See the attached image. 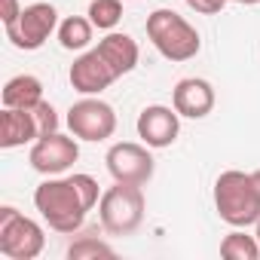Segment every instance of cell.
Instances as JSON below:
<instances>
[{
	"label": "cell",
	"instance_id": "6da1fadb",
	"mask_svg": "<svg viewBox=\"0 0 260 260\" xmlns=\"http://www.w3.org/2000/svg\"><path fill=\"white\" fill-rule=\"evenodd\" d=\"M34 205L40 211V217L55 230V233H77L86 220V211H92L89 199L83 196L80 184L71 178H46L37 190H34Z\"/></svg>",
	"mask_w": 260,
	"mask_h": 260
},
{
	"label": "cell",
	"instance_id": "7a4b0ae2",
	"mask_svg": "<svg viewBox=\"0 0 260 260\" xmlns=\"http://www.w3.org/2000/svg\"><path fill=\"white\" fill-rule=\"evenodd\" d=\"M214 208L230 226H254L260 220V196L254 190L251 175L239 169L220 172V178L214 181Z\"/></svg>",
	"mask_w": 260,
	"mask_h": 260
},
{
	"label": "cell",
	"instance_id": "3957f363",
	"mask_svg": "<svg viewBox=\"0 0 260 260\" xmlns=\"http://www.w3.org/2000/svg\"><path fill=\"white\" fill-rule=\"evenodd\" d=\"M147 37L156 46V52L169 61H190L202 49L199 31L175 10H153L147 16Z\"/></svg>",
	"mask_w": 260,
	"mask_h": 260
},
{
	"label": "cell",
	"instance_id": "277c9868",
	"mask_svg": "<svg viewBox=\"0 0 260 260\" xmlns=\"http://www.w3.org/2000/svg\"><path fill=\"white\" fill-rule=\"evenodd\" d=\"M144 193L138 184H119L113 181V187H107L101 193L98 202V217L104 233L110 236H132L141 223H144Z\"/></svg>",
	"mask_w": 260,
	"mask_h": 260
},
{
	"label": "cell",
	"instance_id": "5b68a950",
	"mask_svg": "<svg viewBox=\"0 0 260 260\" xmlns=\"http://www.w3.org/2000/svg\"><path fill=\"white\" fill-rule=\"evenodd\" d=\"M46 245L43 226L31 217H25L22 211H16L13 205L0 208V254L10 260H34L40 257Z\"/></svg>",
	"mask_w": 260,
	"mask_h": 260
},
{
	"label": "cell",
	"instance_id": "8992f818",
	"mask_svg": "<svg viewBox=\"0 0 260 260\" xmlns=\"http://www.w3.org/2000/svg\"><path fill=\"white\" fill-rule=\"evenodd\" d=\"M7 37L16 49H25V52H34L40 49L52 31H58V13L52 4H31L19 13V19L7 22Z\"/></svg>",
	"mask_w": 260,
	"mask_h": 260
},
{
	"label": "cell",
	"instance_id": "52a82bcc",
	"mask_svg": "<svg viewBox=\"0 0 260 260\" xmlns=\"http://www.w3.org/2000/svg\"><path fill=\"white\" fill-rule=\"evenodd\" d=\"M68 125H71L74 138H80V141H107L116 132V113L107 101L86 95L83 101L71 104Z\"/></svg>",
	"mask_w": 260,
	"mask_h": 260
},
{
	"label": "cell",
	"instance_id": "ba28073f",
	"mask_svg": "<svg viewBox=\"0 0 260 260\" xmlns=\"http://www.w3.org/2000/svg\"><path fill=\"white\" fill-rule=\"evenodd\" d=\"M104 162H107V172H110L113 181H119V184H138V187H144L153 178V169H156L150 150L144 144H135V141L113 144L107 150Z\"/></svg>",
	"mask_w": 260,
	"mask_h": 260
},
{
	"label": "cell",
	"instance_id": "9c48e42d",
	"mask_svg": "<svg viewBox=\"0 0 260 260\" xmlns=\"http://www.w3.org/2000/svg\"><path fill=\"white\" fill-rule=\"evenodd\" d=\"M77 159H80V147H77V141L68 138V135H61V132H52V135L37 138L34 147H31V153H28L31 169L40 172V175H46V178L68 172Z\"/></svg>",
	"mask_w": 260,
	"mask_h": 260
},
{
	"label": "cell",
	"instance_id": "30bf717a",
	"mask_svg": "<svg viewBox=\"0 0 260 260\" xmlns=\"http://www.w3.org/2000/svg\"><path fill=\"white\" fill-rule=\"evenodd\" d=\"M178 132H181V113L175 107L150 104L138 113V138L153 150L172 147L178 141Z\"/></svg>",
	"mask_w": 260,
	"mask_h": 260
},
{
	"label": "cell",
	"instance_id": "8fae6325",
	"mask_svg": "<svg viewBox=\"0 0 260 260\" xmlns=\"http://www.w3.org/2000/svg\"><path fill=\"white\" fill-rule=\"evenodd\" d=\"M68 80H71V86H74L80 95H101V92L116 80V74L110 71V64L101 58L98 49H89V52H83V55L71 64Z\"/></svg>",
	"mask_w": 260,
	"mask_h": 260
},
{
	"label": "cell",
	"instance_id": "7c38bea8",
	"mask_svg": "<svg viewBox=\"0 0 260 260\" xmlns=\"http://www.w3.org/2000/svg\"><path fill=\"white\" fill-rule=\"evenodd\" d=\"M172 107L187 119H202L214 110V86L199 77H184L172 92Z\"/></svg>",
	"mask_w": 260,
	"mask_h": 260
},
{
	"label": "cell",
	"instance_id": "4fadbf2b",
	"mask_svg": "<svg viewBox=\"0 0 260 260\" xmlns=\"http://www.w3.org/2000/svg\"><path fill=\"white\" fill-rule=\"evenodd\" d=\"M40 138V128H37V119H34V110H25V107H4L0 113V147L4 150H13V147H22V144H31Z\"/></svg>",
	"mask_w": 260,
	"mask_h": 260
},
{
	"label": "cell",
	"instance_id": "5bb4252c",
	"mask_svg": "<svg viewBox=\"0 0 260 260\" xmlns=\"http://www.w3.org/2000/svg\"><path fill=\"white\" fill-rule=\"evenodd\" d=\"M95 49H98L101 58L110 64V71L116 74V80L125 77V74H132V71L138 68V58H141L138 43L128 37V34H119V31H110L104 40H98Z\"/></svg>",
	"mask_w": 260,
	"mask_h": 260
},
{
	"label": "cell",
	"instance_id": "9a60e30c",
	"mask_svg": "<svg viewBox=\"0 0 260 260\" xmlns=\"http://www.w3.org/2000/svg\"><path fill=\"white\" fill-rule=\"evenodd\" d=\"M0 98H4V107H25V110H31V107H37L43 101V83L34 74H19V77H13L4 86V95Z\"/></svg>",
	"mask_w": 260,
	"mask_h": 260
},
{
	"label": "cell",
	"instance_id": "2e32d148",
	"mask_svg": "<svg viewBox=\"0 0 260 260\" xmlns=\"http://www.w3.org/2000/svg\"><path fill=\"white\" fill-rule=\"evenodd\" d=\"M92 22L89 19H83V16H68L61 25H58V43H61V49H68V52H80V49H86L89 43H92Z\"/></svg>",
	"mask_w": 260,
	"mask_h": 260
},
{
	"label": "cell",
	"instance_id": "e0dca14e",
	"mask_svg": "<svg viewBox=\"0 0 260 260\" xmlns=\"http://www.w3.org/2000/svg\"><path fill=\"white\" fill-rule=\"evenodd\" d=\"M220 254L226 260H257L260 257V242H257V236H248V233H242V226H236V233L223 236Z\"/></svg>",
	"mask_w": 260,
	"mask_h": 260
},
{
	"label": "cell",
	"instance_id": "ac0fdd59",
	"mask_svg": "<svg viewBox=\"0 0 260 260\" xmlns=\"http://www.w3.org/2000/svg\"><path fill=\"white\" fill-rule=\"evenodd\" d=\"M86 16L98 31H113L122 19V4L119 0H92Z\"/></svg>",
	"mask_w": 260,
	"mask_h": 260
},
{
	"label": "cell",
	"instance_id": "d6986e66",
	"mask_svg": "<svg viewBox=\"0 0 260 260\" xmlns=\"http://www.w3.org/2000/svg\"><path fill=\"white\" fill-rule=\"evenodd\" d=\"M68 257L71 260H83V257H113V248L101 239H92V236H83L77 239L71 248H68Z\"/></svg>",
	"mask_w": 260,
	"mask_h": 260
},
{
	"label": "cell",
	"instance_id": "ffe728a7",
	"mask_svg": "<svg viewBox=\"0 0 260 260\" xmlns=\"http://www.w3.org/2000/svg\"><path fill=\"white\" fill-rule=\"evenodd\" d=\"M31 110H34V119H37V128H40V138L58 132V113H55V107H52L49 101H40V104L31 107Z\"/></svg>",
	"mask_w": 260,
	"mask_h": 260
},
{
	"label": "cell",
	"instance_id": "44dd1931",
	"mask_svg": "<svg viewBox=\"0 0 260 260\" xmlns=\"http://www.w3.org/2000/svg\"><path fill=\"white\" fill-rule=\"evenodd\" d=\"M184 4L193 10V13H202V16H214L226 7V0H184Z\"/></svg>",
	"mask_w": 260,
	"mask_h": 260
},
{
	"label": "cell",
	"instance_id": "7402d4cb",
	"mask_svg": "<svg viewBox=\"0 0 260 260\" xmlns=\"http://www.w3.org/2000/svg\"><path fill=\"white\" fill-rule=\"evenodd\" d=\"M19 13H22V7H19V0H4V25L7 22H13V19H19Z\"/></svg>",
	"mask_w": 260,
	"mask_h": 260
},
{
	"label": "cell",
	"instance_id": "603a6c76",
	"mask_svg": "<svg viewBox=\"0 0 260 260\" xmlns=\"http://www.w3.org/2000/svg\"><path fill=\"white\" fill-rule=\"evenodd\" d=\"M251 181H254V190H257V196H260V169L251 172Z\"/></svg>",
	"mask_w": 260,
	"mask_h": 260
},
{
	"label": "cell",
	"instance_id": "cb8c5ba5",
	"mask_svg": "<svg viewBox=\"0 0 260 260\" xmlns=\"http://www.w3.org/2000/svg\"><path fill=\"white\" fill-rule=\"evenodd\" d=\"M226 4H245V7H254V4H260V0H226Z\"/></svg>",
	"mask_w": 260,
	"mask_h": 260
},
{
	"label": "cell",
	"instance_id": "d4e9b609",
	"mask_svg": "<svg viewBox=\"0 0 260 260\" xmlns=\"http://www.w3.org/2000/svg\"><path fill=\"white\" fill-rule=\"evenodd\" d=\"M254 226H257V233H254V236H257V242H260V220H257V223H254Z\"/></svg>",
	"mask_w": 260,
	"mask_h": 260
}]
</instances>
